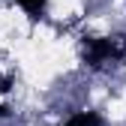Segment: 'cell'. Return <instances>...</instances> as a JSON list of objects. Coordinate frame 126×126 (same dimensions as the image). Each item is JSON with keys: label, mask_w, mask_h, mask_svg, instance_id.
Wrapping results in <instances>:
<instances>
[{"label": "cell", "mask_w": 126, "mask_h": 126, "mask_svg": "<svg viewBox=\"0 0 126 126\" xmlns=\"http://www.w3.org/2000/svg\"><path fill=\"white\" fill-rule=\"evenodd\" d=\"M66 126H102V120L96 114H90V111H78L66 120Z\"/></svg>", "instance_id": "cell-2"}, {"label": "cell", "mask_w": 126, "mask_h": 126, "mask_svg": "<svg viewBox=\"0 0 126 126\" xmlns=\"http://www.w3.org/2000/svg\"><path fill=\"white\" fill-rule=\"evenodd\" d=\"M18 3H21L30 15H33V18H39V12L45 9V0H18Z\"/></svg>", "instance_id": "cell-3"}, {"label": "cell", "mask_w": 126, "mask_h": 126, "mask_svg": "<svg viewBox=\"0 0 126 126\" xmlns=\"http://www.w3.org/2000/svg\"><path fill=\"white\" fill-rule=\"evenodd\" d=\"M108 57H117V45L111 39H90L87 42V60L93 63V66H99L102 60Z\"/></svg>", "instance_id": "cell-1"}, {"label": "cell", "mask_w": 126, "mask_h": 126, "mask_svg": "<svg viewBox=\"0 0 126 126\" xmlns=\"http://www.w3.org/2000/svg\"><path fill=\"white\" fill-rule=\"evenodd\" d=\"M3 114H6V108H3V105H0V117H3Z\"/></svg>", "instance_id": "cell-4"}]
</instances>
